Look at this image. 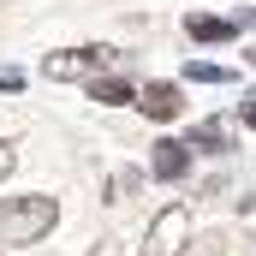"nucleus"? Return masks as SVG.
<instances>
[{
  "label": "nucleus",
  "mask_w": 256,
  "mask_h": 256,
  "mask_svg": "<svg viewBox=\"0 0 256 256\" xmlns=\"http://www.w3.org/2000/svg\"><path fill=\"white\" fill-rule=\"evenodd\" d=\"M54 220H60L54 196H12L0 202V244H36L54 232Z\"/></svg>",
  "instance_id": "f257e3e1"
},
{
  "label": "nucleus",
  "mask_w": 256,
  "mask_h": 256,
  "mask_svg": "<svg viewBox=\"0 0 256 256\" xmlns=\"http://www.w3.org/2000/svg\"><path fill=\"white\" fill-rule=\"evenodd\" d=\"M191 256H196V250H191Z\"/></svg>",
  "instance_id": "4468645a"
},
{
  "label": "nucleus",
  "mask_w": 256,
  "mask_h": 256,
  "mask_svg": "<svg viewBox=\"0 0 256 256\" xmlns=\"http://www.w3.org/2000/svg\"><path fill=\"white\" fill-rule=\"evenodd\" d=\"M90 66H120V54H114L108 42H96V48H54V54L42 60V72H48V78H84Z\"/></svg>",
  "instance_id": "7ed1b4c3"
},
{
  "label": "nucleus",
  "mask_w": 256,
  "mask_h": 256,
  "mask_svg": "<svg viewBox=\"0 0 256 256\" xmlns=\"http://www.w3.org/2000/svg\"><path fill=\"white\" fill-rule=\"evenodd\" d=\"M12 167H18V149H12V143H0V179H6Z\"/></svg>",
  "instance_id": "9d476101"
},
{
  "label": "nucleus",
  "mask_w": 256,
  "mask_h": 256,
  "mask_svg": "<svg viewBox=\"0 0 256 256\" xmlns=\"http://www.w3.org/2000/svg\"><path fill=\"white\" fill-rule=\"evenodd\" d=\"M185 30H191L196 42H232V36H238V24H232V18H208V12H191V18H185Z\"/></svg>",
  "instance_id": "0eeeda50"
},
{
  "label": "nucleus",
  "mask_w": 256,
  "mask_h": 256,
  "mask_svg": "<svg viewBox=\"0 0 256 256\" xmlns=\"http://www.w3.org/2000/svg\"><path fill=\"white\" fill-rule=\"evenodd\" d=\"M238 120H244V126L256 131V90H250V96H244V108H238Z\"/></svg>",
  "instance_id": "f8f14e48"
},
{
  "label": "nucleus",
  "mask_w": 256,
  "mask_h": 256,
  "mask_svg": "<svg viewBox=\"0 0 256 256\" xmlns=\"http://www.w3.org/2000/svg\"><path fill=\"white\" fill-rule=\"evenodd\" d=\"M191 149H208V155H226V149H232V131L220 126V120H202V126H191Z\"/></svg>",
  "instance_id": "6e6552de"
},
{
  "label": "nucleus",
  "mask_w": 256,
  "mask_h": 256,
  "mask_svg": "<svg viewBox=\"0 0 256 256\" xmlns=\"http://www.w3.org/2000/svg\"><path fill=\"white\" fill-rule=\"evenodd\" d=\"M232 24H238V36H244V30H256V6H244V12H232Z\"/></svg>",
  "instance_id": "9b49d317"
},
{
  "label": "nucleus",
  "mask_w": 256,
  "mask_h": 256,
  "mask_svg": "<svg viewBox=\"0 0 256 256\" xmlns=\"http://www.w3.org/2000/svg\"><path fill=\"white\" fill-rule=\"evenodd\" d=\"M137 108H143L155 126H167V120L185 114V90H179V84H143V90H137Z\"/></svg>",
  "instance_id": "20e7f679"
},
{
  "label": "nucleus",
  "mask_w": 256,
  "mask_h": 256,
  "mask_svg": "<svg viewBox=\"0 0 256 256\" xmlns=\"http://www.w3.org/2000/svg\"><path fill=\"white\" fill-rule=\"evenodd\" d=\"M191 232H196V220H191L185 202L161 208L155 226H149V256H191Z\"/></svg>",
  "instance_id": "f03ea898"
},
{
  "label": "nucleus",
  "mask_w": 256,
  "mask_h": 256,
  "mask_svg": "<svg viewBox=\"0 0 256 256\" xmlns=\"http://www.w3.org/2000/svg\"><path fill=\"white\" fill-rule=\"evenodd\" d=\"M185 78H191V84H226L232 72H226V66H185Z\"/></svg>",
  "instance_id": "1a4fd4ad"
},
{
  "label": "nucleus",
  "mask_w": 256,
  "mask_h": 256,
  "mask_svg": "<svg viewBox=\"0 0 256 256\" xmlns=\"http://www.w3.org/2000/svg\"><path fill=\"white\" fill-rule=\"evenodd\" d=\"M149 167H155V179H191V143L161 137V143H155V155H149Z\"/></svg>",
  "instance_id": "39448f33"
},
{
  "label": "nucleus",
  "mask_w": 256,
  "mask_h": 256,
  "mask_svg": "<svg viewBox=\"0 0 256 256\" xmlns=\"http://www.w3.org/2000/svg\"><path fill=\"white\" fill-rule=\"evenodd\" d=\"M250 66H256V48H250Z\"/></svg>",
  "instance_id": "ddd939ff"
},
{
  "label": "nucleus",
  "mask_w": 256,
  "mask_h": 256,
  "mask_svg": "<svg viewBox=\"0 0 256 256\" xmlns=\"http://www.w3.org/2000/svg\"><path fill=\"white\" fill-rule=\"evenodd\" d=\"M137 90H143V84H131V78H120V72H102V78H90V96H96V102H108V108L137 102Z\"/></svg>",
  "instance_id": "423d86ee"
}]
</instances>
